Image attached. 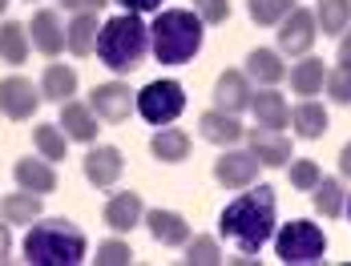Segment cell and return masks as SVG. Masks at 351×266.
I'll return each mask as SVG.
<instances>
[{
    "mask_svg": "<svg viewBox=\"0 0 351 266\" xmlns=\"http://www.w3.org/2000/svg\"><path fill=\"white\" fill-rule=\"evenodd\" d=\"M275 214H279L275 190L263 186V182H254V186H246V194H239V198L218 214V230H222V238L239 250V258L254 263L258 250H263V246L275 238V230H279Z\"/></svg>",
    "mask_w": 351,
    "mask_h": 266,
    "instance_id": "obj_1",
    "label": "cell"
},
{
    "mask_svg": "<svg viewBox=\"0 0 351 266\" xmlns=\"http://www.w3.org/2000/svg\"><path fill=\"white\" fill-rule=\"evenodd\" d=\"M202 21L190 8H162L149 25V53L158 65H186L202 53Z\"/></svg>",
    "mask_w": 351,
    "mask_h": 266,
    "instance_id": "obj_2",
    "label": "cell"
},
{
    "mask_svg": "<svg viewBox=\"0 0 351 266\" xmlns=\"http://www.w3.org/2000/svg\"><path fill=\"white\" fill-rule=\"evenodd\" d=\"M85 234L69 218H36L25 234V263L29 266H77L85 263Z\"/></svg>",
    "mask_w": 351,
    "mask_h": 266,
    "instance_id": "obj_3",
    "label": "cell"
},
{
    "mask_svg": "<svg viewBox=\"0 0 351 266\" xmlns=\"http://www.w3.org/2000/svg\"><path fill=\"white\" fill-rule=\"evenodd\" d=\"M149 53V25L138 12H121L109 16L97 33V61L109 73H134Z\"/></svg>",
    "mask_w": 351,
    "mask_h": 266,
    "instance_id": "obj_4",
    "label": "cell"
},
{
    "mask_svg": "<svg viewBox=\"0 0 351 266\" xmlns=\"http://www.w3.org/2000/svg\"><path fill=\"white\" fill-rule=\"evenodd\" d=\"M275 254L282 258V266H315L327 254V234L307 218H291L275 230Z\"/></svg>",
    "mask_w": 351,
    "mask_h": 266,
    "instance_id": "obj_5",
    "label": "cell"
},
{
    "mask_svg": "<svg viewBox=\"0 0 351 266\" xmlns=\"http://www.w3.org/2000/svg\"><path fill=\"white\" fill-rule=\"evenodd\" d=\"M182 109H186V89L178 85L174 77L149 81V85L138 93V113L149 121V125H174Z\"/></svg>",
    "mask_w": 351,
    "mask_h": 266,
    "instance_id": "obj_6",
    "label": "cell"
},
{
    "mask_svg": "<svg viewBox=\"0 0 351 266\" xmlns=\"http://www.w3.org/2000/svg\"><path fill=\"white\" fill-rule=\"evenodd\" d=\"M315 36H319L315 12H311V8H291V12L279 21L275 40H279L282 57H307V53H311V45H315Z\"/></svg>",
    "mask_w": 351,
    "mask_h": 266,
    "instance_id": "obj_7",
    "label": "cell"
},
{
    "mask_svg": "<svg viewBox=\"0 0 351 266\" xmlns=\"http://www.w3.org/2000/svg\"><path fill=\"white\" fill-rule=\"evenodd\" d=\"M89 105H93V113H97L101 121L121 125L130 113H138V93H130L125 81H106V85H93Z\"/></svg>",
    "mask_w": 351,
    "mask_h": 266,
    "instance_id": "obj_8",
    "label": "cell"
},
{
    "mask_svg": "<svg viewBox=\"0 0 351 266\" xmlns=\"http://www.w3.org/2000/svg\"><path fill=\"white\" fill-rule=\"evenodd\" d=\"M40 89H36L29 77H21V73H12V77H4L0 81V113L8 117V121H29L36 109H40Z\"/></svg>",
    "mask_w": 351,
    "mask_h": 266,
    "instance_id": "obj_9",
    "label": "cell"
},
{
    "mask_svg": "<svg viewBox=\"0 0 351 266\" xmlns=\"http://www.w3.org/2000/svg\"><path fill=\"white\" fill-rule=\"evenodd\" d=\"M258 169L263 162L250 154V149H226L218 162H214V182L222 186V190H246V186H254L258 182Z\"/></svg>",
    "mask_w": 351,
    "mask_h": 266,
    "instance_id": "obj_10",
    "label": "cell"
},
{
    "mask_svg": "<svg viewBox=\"0 0 351 266\" xmlns=\"http://www.w3.org/2000/svg\"><path fill=\"white\" fill-rule=\"evenodd\" d=\"M121 169H125V158H121L117 145H93L85 154V162H81V173H85V182L93 190H113L117 178H121Z\"/></svg>",
    "mask_w": 351,
    "mask_h": 266,
    "instance_id": "obj_11",
    "label": "cell"
},
{
    "mask_svg": "<svg viewBox=\"0 0 351 266\" xmlns=\"http://www.w3.org/2000/svg\"><path fill=\"white\" fill-rule=\"evenodd\" d=\"M198 133H202V141H210V145H218V149H230V145H239V141L246 137L243 121H239L234 113L218 109V105L198 117Z\"/></svg>",
    "mask_w": 351,
    "mask_h": 266,
    "instance_id": "obj_12",
    "label": "cell"
},
{
    "mask_svg": "<svg viewBox=\"0 0 351 266\" xmlns=\"http://www.w3.org/2000/svg\"><path fill=\"white\" fill-rule=\"evenodd\" d=\"M145 230H149V238L158 242V246H186L194 234H190V222L178 214V210H145Z\"/></svg>",
    "mask_w": 351,
    "mask_h": 266,
    "instance_id": "obj_13",
    "label": "cell"
},
{
    "mask_svg": "<svg viewBox=\"0 0 351 266\" xmlns=\"http://www.w3.org/2000/svg\"><path fill=\"white\" fill-rule=\"evenodd\" d=\"M246 141H250V154H254L267 169H279V166L291 162V137L282 130L258 125V130H246Z\"/></svg>",
    "mask_w": 351,
    "mask_h": 266,
    "instance_id": "obj_14",
    "label": "cell"
},
{
    "mask_svg": "<svg viewBox=\"0 0 351 266\" xmlns=\"http://www.w3.org/2000/svg\"><path fill=\"white\" fill-rule=\"evenodd\" d=\"M250 97H254V89H250V77L239 73V69H226V73H218V81H214V105L218 109H226V113H243L250 109Z\"/></svg>",
    "mask_w": 351,
    "mask_h": 266,
    "instance_id": "obj_15",
    "label": "cell"
},
{
    "mask_svg": "<svg viewBox=\"0 0 351 266\" xmlns=\"http://www.w3.org/2000/svg\"><path fill=\"white\" fill-rule=\"evenodd\" d=\"M101 218H106V226L113 234H130L134 226H141V218H145V202H141V194H134V190H121V194H113V198L106 202Z\"/></svg>",
    "mask_w": 351,
    "mask_h": 266,
    "instance_id": "obj_16",
    "label": "cell"
},
{
    "mask_svg": "<svg viewBox=\"0 0 351 266\" xmlns=\"http://www.w3.org/2000/svg\"><path fill=\"white\" fill-rule=\"evenodd\" d=\"M29 40H33L36 53L45 57H57L65 49V29H61V16L53 8H36L33 21H29Z\"/></svg>",
    "mask_w": 351,
    "mask_h": 266,
    "instance_id": "obj_17",
    "label": "cell"
},
{
    "mask_svg": "<svg viewBox=\"0 0 351 266\" xmlns=\"http://www.w3.org/2000/svg\"><path fill=\"white\" fill-rule=\"evenodd\" d=\"M97 113H93V105L89 101H65L61 105V130L69 141H81V145H93V137H97Z\"/></svg>",
    "mask_w": 351,
    "mask_h": 266,
    "instance_id": "obj_18",
    "label": "cell"
},
{
    "mask_svg": "<svg viewBox=\"0 0 351 266\" xmlns=\"http://www.w3.org/2000/svg\"><path fill=\"white\" fill-rule=\"evenodd\" d=\"M97 33H101L97 12L81 8V12H73V21L65 25V49H69L73 57H93L97 53Z\"/></svg>",
    "mask_w": 351,
    "mask_h": 266,
    "instance_id": "obj_19",
    "label": "cell"
},
{
    "mask_svg": "<svg viewBox=\"0 0 351 266\" xmlns=\"http://www.w3.org/2000/svg\"><path fill=\"white\" fill-rule=\"evenodd\" d=\"M12 178H16V186L21 190H33V194H53L57 190V169H53V162H36V158H21L16 166H12Z\"/></svg>",
    "mask_w": 351,
    "mask_h": 266,
    "instance_id": "obj_20",
    "label": "cell"
},
{
    "mask_svg": "<svg viewBox=\"0 0 351 266\" xmlns=\"http://www.w3.org/2000/svg\"><path fill=\"white\" fill-rule=\"evenodd\" d=\"M190 133L186 130H174V125H158V133L149 137V154L158 158V162H166V166H178V162H186L190 158Z\"/></svg>",
    "mask_w": 351,
    "mask_h": 266,
    "instance_id": "obj_21",
    "label": "cell"
},
{
    "mask_svg": "<svg viewBox=\"0 0 351 266\" xmlns=\"http://www.w3.org/2000/svg\"><path fill=\"white\" fill-rule=\"evenodd\" d=\"M291 125H295V133H299L303 141H319V137L327 133V109H323L315 97H303L291 109Z\"/></svg>",
    "mask_w": 351,
    "mask_h": 266,
    "instance_id": "obj_22",
    "label": "cell"
},
{
    "mask_svg": "<svg viewBox=\"0 0 351 266\" xmlns=\"http://www.w3.org/2000/svg\"><path fill=\"white\" fill-rule=\"evenodd\" d=\"M0 218L8 226H29L40 218V194L33 190H16V194H4L0 198Z\"/></svg>",
    "mask_w": 351,
    "mask_h": 266,
    "instance_id": "obj_23",
    "label": "cell"
},
{
    "mask_svg": "<svg viewBox=\"0 0 351 266\" xmlns=\"http://www.w3.org/2000/svg\"><path fill=\"white\" fill-rule=\"evenodd\" d=\"M250 109H254V121L258 125H267V130H287V97L275 93V85H267L263 93H254L250 97Z\"/></svg>",
    "mask_w": 351,
    "mask_h": 266,
    "instance_id": "obj_24",
    "label": "cell"
},
{
    "mask_svg": "<svg viewBox=\"0 0 351 266\" xmlns=\"http://www.w3.org/2000/svg\"><path fill=\"white\" fill-rule=\"evenodd\" d=\"M311 206L319 218H339L348 214V190L339 178H319V186L311 190Z\"/></svg>",
    "mask_w": 351,
    "mask_h": 266,
    "instance_id": "obj_25",
    "label": "cell"
},
{
    "mask_svg": "<svg viewBox=\"0 0 351 266\" xmlns=\"http://www.w3.org/2000/svg\"><path fill=\"white\" fill-rule=\"evenodd\" d=\"M246 77H254L258 85H279L287 77V65H282V53L279 49H254L246 57Z\"/></svg>",
    "mask_w": 351,
    "mask_h": 266,
    "instance_id": "obj_26",
    "label": "cell"
},
{
    "mask_svg": "<svg viewBox=\"0 0 351 266\" xmlns=\"http://www.w3.org/2000/svg\"><path fill=\"white\" fill-rule=\"evenodd\" d=\"M287 81H291V89L299 97H315L319 89H323V81H327V69H323L319 57H299V65H291Z\"/></svg>",
    "mask_w": 351,
    "mask_h": 266,
    "instance_id": "obj_27",
    "label": "cell"
},
{
    "mask_svg": "<svg viewBox=\"0 0 351 266\" xmlns=\"http://www.w3.org/2000/svg\"><path fill=\"white\" fill-rule=\"evenodd\" d=\"M73 93H77V73H73V65H45V77H40V97L65 105Z\"/></svg>",
    "mask_w": 351,
    "mask_h": 266,
    "instance_id": "obj_28",
    "label": "cell"
},
{
    "mask_svg": "<svg viewBox=\"0 0 351 266\" xmlns=\"http://www.w3.org/2000/svg\"><path fill=\"white\" fill-rule=\"evenodd\" d=\"M29 29L16 25V21H4L0 25V61L4 65H25L29 61Z\"/></svg>",
    "mask_w": 351,
    "mask_h": 266,
    "instance_id": "obj_29",
    "label": "cell"
},
{
    "mask_svg": "<svg viewBox=\"0 0 351 266\" xmlns=\"http://www.w3.org/2000/svg\"><path fill=\"white\" fill-rule=\"evenodd\" d=\"M315 21L323 36H343L351 29V0H319Z\"/></svg>",
    "mask_w": 351,
    "mask_h": 266,
    "instance_id": "obj_30",
    "label": "cell"
},
{
    "mask_svg": "<svg viewBox=\"0 0 351 266\" xmlns=\"http://www.w3.org/2000/svg\"><path fill=\"white\" fill-rule=\"evenodd\" d=\"M33 141H36V154L45 158V162H65V149H69V137L61 125H53V121H40L33 130Z\"/></svg>",
    "mask_w": 351,
    "mask_h": 266,
    "instance_id": "obj_31",
    "label": "cell"
},
{
    "mask_svg": "<svg viewBox=\"0 0 351 266\" xmlns=\"http://www.w3.org/2000/svg\"><path fill=\"white\" fill-rule=\"evenodd\" d=\"M182 250H186V254H182V263H190V266H218V263H222V246H218V238H210V234L190 238Z\"/></svg>",
    "mask_w": 351,
    "mask_h": 266,
    "instance_id": "obj_32",
    "label": "cell"
},
{
    "mask_svg": "<svg viewBox=\"0 0 351 266\" xmlns=\"http://www.w3.org/2000/svg\"><path fill=\"white\" fill-rule=\"evenodd\" d=\"M295 8V0H246V12L263 29H279V21Z\"/></svg>",
    "mask_w": 351,
    "mask_h": 266,
    "instance_id": "obj_33",
    "label": "cell"
},
{
    "mask_svg": "<svg viewBox=\"0 0 351 266\" xmlns=\"http://www.w3.org/2000/svg\"><path fill=\"white\" fill-rule=\"evenodd\" d=\"M93 263H101V266H130V263H134V250H130V242H121V238H106V242L93 250Z\"/></svg>",
    "mask_w": 351,
    "mask_h": 266,
    "instance_id": "obj_34",
    "label": "cell"
},
{
    "mask_svg": "<svg viewBox=\"0 0 351 266\" xmlns=\"http://www.w3.org/2000/svg\"><path fill=\"white\" fill-rule=\"evenodd\" d=\"M287 178H291V186H295V190L311 194V190L319 186V178H323V173H319V162H311V158H299V162L291 158V173H287Z\"/></svg>",
    "mask_w": 351,
    "mask_h": 266,
    "instance_id": "obj_35",
    "label": "cell"
},
{
    "mask_svg": "<svg viewBox=\"0 0 351 266\" xmlns=\"http://www.w3.org/2000/svg\"><path fill=\"white\" fill-rule=\"evenodd\" d=\"M323 89H327V97L335 101V105H351V65L331 69L327 81H323Z\"/></svg>",
    "mask_w": 351,
    "mask_h": 266,
    "instance_id": "obj_36",
    "label": "cell"
},
{
    "mask_svg": "<svg viewBox=\"0 0 351 266\" xmlns=\"http://www.w3.org/2000/svg\"><path fill=\"white\" fill-rule=\"evenodd\" d=\"M194 12L202 25H222L230 16V0H194Z\"/></svg>",
    "mask_w": 351,
    "mask_h": 266,
    "instance_id": "obj_37",
    "label": "cell"
},
{
    "mask_svg": "<svg viewBox=\"0 0 351 266\" xmlns=\"http://www.w3.org/2000/svg\"><path fill=\"white\" fill-rule=\"evenodd\" d=\"M117 4H121V8H125V12H158V8H162V0H117Z\"/></svg>",
    "mask_w": 351,
    "mask_h": 266,
    "instance_id": "obj_38",
    "label": "cell"
},
{
    "mask_svg": "<svg viewBox=\"0 0 351 266\" xmlns=\"http://www.w3.org/2000/svg\"><path fill=\"white\" fill-rule=\"evenodd\" d=\"M8 250H12V234H8V222H0V263L8 258Z\"/></svg>",
    "mask_w": 351,
    "mask_h": 266,
    "instance_id": "obj_39",
    "label": "cell"
},
{
    "mask_svg": "<svg viewBox=\"0 0 351 266\" xmlns=\"http://www.w3.org/2000/svg\"><path fill=\"white\" fill-rule=\"evenodd\" d=\"M339 65H351V29L339 36Z\"/></svg>",
    "mask_w": 351,
    "mask_h": 266,
    "instance_id": "obj_40",
    "label": "cell"
},
{
    "mask_svg": "<svg viewBox=\"0 0 351 266\" xmlns=\"http://www.w3.org/2000/svg\"><path fill=\"white\" fill-rule=\"evenodd\" d=\"M339 173H343V178H351V141L339 149Z\"/></svg>",
    "mask_w": 351,
    "mask_h": 266,
    "instance_id": "obj_41",
    "label": "cell"
},
{
    "mask_svg": "<svg viewBox=\"0 0 351 266\" xmlns=\"http://www.w3.org/2000/svg\"><path fill=\"white\" fill-rule=\"evenodd\" d=\"M61 8H69V12H81V8H85V0H61Z\"/></svg>",
    "mask_w": 351,
    "mask_h": 266,
    "instance_id": "obj_42",
    "label": "cell"
},
{
    "mask_svg": "<svg viewBox=\"0 0 351 266\" xmlns=\"http://www.w3.org/2000/svg\"><path fill=\"white\" fill-rule=\"evenodd\" d=\"M106 4H109V0H85V8H93V12H101Z\"/></svg>",
    "mask_w": 351,
    "mask_h": 266,
    "instance_id": "obj_43",
    "label": "cell"
},
{
    "mask_svg": "<svg viewBox=\"0 0 351 266\" xmlns=\"http://www.w3.org/2000/svg\"><path fill=\"white\" fill-rule=\"evenodd\" d=\"M4 8H8V0H0V16H4Z\"/></svg>",
    "mask_w": 351,
    "mask_h": 266,
    "instance_id": "obj_44",
    "label": "cell"
},
{
    "mask_svg": "<svg viewBox=\"0 0 351 266\" xmlns=\"http://www.w3.org/2000/svg\"><path fill=\"white\" fill-rule=\"evenodd\" d=\"M348 214H351V194H348Z\"/></svg>",
    "mask_w": 351,
    "mask_h": 266,
    "instance_id": "obj_45",
    "label": "cell"
}]
</instances>
